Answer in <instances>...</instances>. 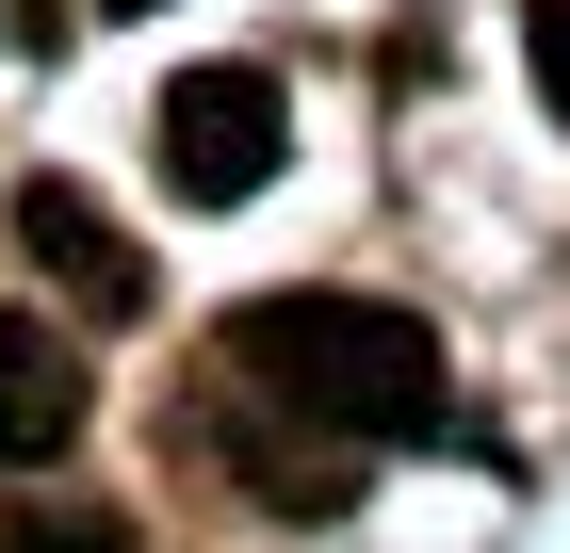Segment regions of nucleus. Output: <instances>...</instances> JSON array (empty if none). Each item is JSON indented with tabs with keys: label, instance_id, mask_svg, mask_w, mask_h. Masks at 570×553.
<instances>
[{
	"label": "nucleus",
	"instance_id": "5",
	"mask_svg": "<svg viewBox=\"0 0 570 553\" xmlns=\"http://www.w3.org/2000/svg\"><path fill=\"white\" fill-rule=\"evenodd\" d=\"M66 440H82V342L66 326H0V456L49 472Z\"/></svg>",
	"mask_w": 570,
	"mask_h": 553
},
{
	"label": "nucleus",
	"instance_id": "8",
	"mask_svg": "<svg viewBox=\"0 0 570 553\" xmlns=\"http://www.w3.org/2000/svg\"><path fill=\"white\" fill-rule=\"evenodd\" d=\"M98 17H164V0H98Z\"/></svg>",
	"mask_w": 570,
	"mask_h": 553
},
{
	"label": "nucleus",
	"instance_id": "2",
	"mask_svg": "<svg viewBox=\"0 0 570 553\" xmlns=\"http://www.w3.org/2000/svg\"><path fill=\"white\" fill-rule=\"evenodd\" d=\"M277 164H294V98H277L262 66H179L164 82V179L196 213H245Z\"/></svg>",
	"mask_w": 570,
	"mask_h": 553
},
{
	"label": "nucleus",
	"instance_id": "6",
	"mask_svg": "<svg viewBox=\"0 0 570 553\" xmlns=\"http://www.w3.org/2000/svg\"><path fill=\"white\" fill-rule=\"evenodd\" d=\"M0 553H131V521L115 505H33V521H0Z\"/></svg>",
	"mask_w": 570,
	"mask_h": 553
},
{
	"label": "nucleus",
	"instance_id": "3",
	"mask_svg": "<svg viewBox=\"0 0 570 553\" xmlns=\"http://www.w3.org/2000/svg\"><path fill=\"white\" fill-rule=\"evenodd\" d=\"M213 456L245 472L277 521H343V505H358V472H375V440H343V424H309V407H277V391L213 375Z\"/></svg>",
	"mask_w": 570,
	"mask_h": 553
},
{
	"label": "nucleus",
	"instance_id": "7",
	"mask_svg": "<svg viewBox=\"0 0 570 553\" xmlns=\"http://www.w3.org/2000/svg\"><path fill=\"white\" fill-rule=\"evenodd\" d=\"M522 66H538V98H554V130H570V0H538V17H522Z\"/></svg>",
	"mask_w": 570,
	"mask_h": 553
},
{
	"label": "nucleus",
	"instance_id": "4",
	"mask_svg": "<svg viewBox=\"0 0 570 553\" xmlns=\"http://www.w3.org/2000/svg\"><path fill=\"white\" fill-rule=\"evenodd\" d=\"M17 245H33V260H49V294L98 309V326H147V294H164V277H147V245L98 213L82 179H17Z\"/></svg>",
	"mask_w": 570,
	"mask_h": 553
},
{
	"label": "nucleus",
	"instance_id": "1",
	"mask_svg": "<svg viewBox=\"0 0 570 553\" xmlns=\"http://www.w3.org/2000/svg\"><path fill=\"white\" fill-rule=\"evenodd\" d=\"M213 375L277 391V407H309V424L343 440H456V375H440V326L424 309H375V294H262L213 326Z\"/></svg>",
	"mask_w": 570,
	"mask_h": 553
}]
</instances>
